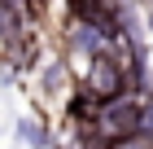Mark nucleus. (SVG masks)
<instances>
[{
  "label": "nucleus",
  "instance_id": "nucleus-5",
  "mask_svg": "<svg viewBox=\"0 0 153 149\" xmlns=\"http://www.w3.org/2000/svg\"><path fill=\"white\" fill-rule=\"evenodd\" d=\"M149 31H153V18H149Z\"/></svg>",
  "mask_w": 153,
  "mask_h": 149
},
{
  "label": "nucleus",
  "instance_id": "nucleus-1",
  "mask_svg": "<svg viewBox=\"0 0 153 149\" xmlns=\"http://www.w3.org/2000/svg\"><path fill=\"white\" fill-rule=\"evenodd\" d=\"M140 118H144V101L136 97H118V101L101 105L96 110V123H92V136L101 145H118V140H136L140 136Z\"/></svg>",
  "mask_w": 153,
  "mask_h": 149
},
{
  "label": "nucleus",
  "instance_id": "nucleus-3",
  "mask_svg": "<svg viewBox=\"0 0 153 149\" xmlns=\"http://www.w3.org/2000/svg\"><path fill=\"white\" fill-rule=\"evenodd\" d=\"M140 136L153 145V101H144V118H140Z\"/></svg>",
  "mask_w": 153,
  "mask_h": 149
},
{
  "label": "nucleus",
  "instance_id": "nucleus-4",
  "mask_svg": "<svg viewBox=\"0 0 153 149\" xmlns=\"http://www.w3.org/2000/svg\"><path fill=\"white\" fill-rule=\"evenodd\" d=\"M149 18H153V0H149Z\"/></svg>",
  "mask_w": 153,
  "mask_h": 149
},
{
  "label": "nucleus",
  "instance_id": "nucleus-2",
  "mask_svg": "<svg viewBox=\"0 0 153 149\" xmlns=\"http://www.w3.org/2000/svg\"><path fill=\"white\" fill-rule=\"evenodd\" d=\"M127 83L131 75L123 70V61L114 53H101V57L88 61V79H83V97H92L96 105H109L118 97H127Z\"/></svg>",
  "mask_w": 153,
  "mask_h": 149
}]
</instances>
